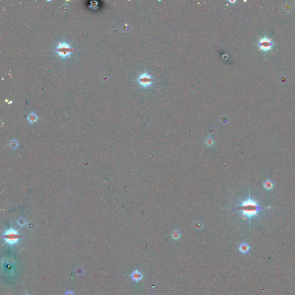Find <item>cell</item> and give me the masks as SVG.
I'll return each mask as SVG.
<instances>
[{"mask_svg":"<svg viewBox=\"0 0 295 295\" xmlns=\"http://www.w3.org/2000/svg\"><path fill=\"white\" fill-rule=\"evenodd\" d=\"M273 46V42L270 39L267 37L262 38L259 42V48L264 51L270 50Z\"/></svg>","mask_w":295,"mask_h":295,"instance_id":"5","label":"cell"},{"mask_svg":"<svg viewBox=\"0 0 295 295\" xmlns=\"http://www.w3.org/2000/svg\"><path fill=\"white\" fill-rule=\"evenodd\" d=\"M18 147V142L16 140H12L9 143V147L12 149H15Z\"/></svg>","mask_w":295,"mask_h":295,"instance_id":"12","label":"cell"},{"mask_svg":"<svg viewBox=\"0 0 295 295\" xmlns=\"http://www.w3.org/2000/svg\"><path fill=\"white\" fill-rule=\"evenodd\" d=\"M37 120H38V116L34 112L29 114L28 116H27V121L29 123L32 124L35 123Z\"/></svg>","mask_w":295,"mask_h":295,"instance_id":"8","label":"cell"},{"mask_svg":"<svg viewBox=\"0 0 295 295\" xmlns=\"http://www.w3.org/2000/svg\"><path fill=\"white\" fill-rule=\"evenodd\" d=\"M26 295H28V294H26Z\"/></svg>","mask_w":295,"mask_h":295,"instance_id":"18","label":"cell"},{"mask_svg":"<svg viewBox=\"0 0 295 295\" xmlns=\"http://www.w3.org/2000/svg\"><path fill=\"white\" fill-rule=\"evenodd\" d=\"M17 223H18V225H19L20 226L23 227V226H25V225L27 224V221L24 219H23V218H20V219H19L18 220V221H17Z\"/></svg>","mask_w":295,"mask_h":295,"instance_id":"13","label":"cell"},{"mask_svg":"<svg viewBox=\"0 0 295 295\" xmlns=\"http://www.w3.org/2000/svg\"><path fill=\"white\" fill-rule=\"evenodd\" d=\"M154 78L151 74L148 72H143L140 74L137 78V82L139 85L143 88H147L152 85Z\"/></svg>","mask_w":295,"mask_h":295,"instance_id":"4","label":"cell"},{"mask_svg":"<svg viewBox=\"0 0 295 295\" xmlns=\"http://www.w3.org/2000/svg\"><path fill=\"white\" fill-rule=\"evenodd\" d=\"M2 237L7 243L13 245L19 242L21 238V235L17 230L13 229H10L4 233Z\"/></svg>","mask_w":295,"mask_h":295,"instance_id":"3","label":"cell"},{"mask_svg":"<svg viewBox=\"0 0 295 295\" xmlns=\"http://www.w3.org/2000/svg\"><path fill=\"white\" fill-rule=\"evenodd\" d=\"M205 144L206 145V146L209 147H212L214 145V140L212 138V137H210V136H209V137H208L206 138L205 141Z\"/></svg>","mask_w":295,"mask_h":295,"instance_id":"10","label":"cell"},{"mask_svg":"<svg viewBox=\"0 0 295 295\" xmlns=\"http://www.w3.org/2000/svg\"><path fill=\"white\" fill-rule=\"evenodd\" d=\"M65 295H74V294L73 292H71L70 291H67L66 292Z\"/></svg>","mask_w":295,"mask_h":295,"instance_id":"16","label":"cell"},{"mask_svg":"<svg viewBox=\"0 0 295 295\" xmlns=\"http://www.w3.org/2000/svg\"><path fill=\"white\" fill-rule=\"evenodd\" d=\"M229 2H230V3H232V4H234V3H235V2H236V1H235V0H234V1H229Z\"/></svg>","mask_w":295,"mask_h":295,"instance_id":"17","label":"cell"},{"mask_svg":"<svg viewBox=\"0 0 295 295\" xmlns=\"http://www.w3.org/2000/svg\"><path fill=\"white\" fill-rule=\"evenodd\" d=\"M171 237L173 240H177L180 239V233L179 232V230H175L174 231L172 232L171 235Z\"/></svg>","mask_w":295,"mask_h":295,"instance_id":"11","label":"cell"},{"mask_svg":"<svg viewBox=\"0 0 295 295\" xmlns=\"http://www.w3.org/2000/svg\"><path fill=\"white\" fill-rule=\"evenodd\" d=\"M237 209L241 212L243 216L250 220L252 217L257 216L259 212L263 208L258 205L257 201L249 197L247 200L243 201Z\"/></svg>","mask_w":295,"mask_h":295,"instance_id":"1","label":"cell"},{"mask_svg":"<svg viewBox=\"0 0 295 295\" xmlns=\"http://www.w3.org/2000/svg\"><path fill=\"white\" fill-rule=\"evenodd\" d=\"M76 273L78 275H81L84 273L83 272V270L82 269H80V268H77V270H76Z\"/></svg>","mask_w":295,"mask_h":295,"instance_id":"15","label":"cell"},{"mask_svg":"<svg viewBox=\"0 0 295 295\" xmlns=\"http://www.w3.org/2000/svg\"><path fill=\"white\" fill-rule=\"evenodd\" d=\"M196 228L197 229H201L203 228V224L202 222L199 221L196 223Z\"/></svg>","mask_w":295,"mask_h":295,"instance_id":"14","label":"cell"},{"mask_svg":"<svg viewBox=\"0 0 295 295\" xmlns=\"http://www.w3.org/2000/svg\"><path fill=\"white\" fill-rule=\"evenodd\" d=\"M74 49L66 42H59L55 49V51L57 55L63 59L70 57Z\"/></svg>","mask_w":295,"mask_h":295,"instance_id":"2","label":"cell"},{"mask_svg":"<svg viewBox=\"0 0 295 295\" xmlns=\"http://www.w3.org/2000/svg\"><path fill=\"white\" fill-rule=\"evenodd\" d=\"M250 247L246 243H243L239 247V251L243 254H246L250 251Z\"/></svg>","mask_w":295,"mask_h":295,"instance_id":"7","label":"cell"},{"mask_svg":"<svg viewBox=\"0 0 295 295\" xmlns=\"http://www.w3.org/2000/svg\"><path fill=\"white\" fill-rule=\"evenodd\" d=\"M131 278L133 281L138 282L142 278V274L138 270H135L132 272L131 274Z\"/></svg>","mask_w":295,"mask_h":295,"instance_id":"6","label":"cell"},{"mask_svg":"<svg viewBox=\"0 0 295 295\" xmlns=\"http://www.w3.org/2000/svg\"><path fill=\"white\" fill-rule=\"evenodd\" d=\"M264 188L267 190H270L273 188L274 185L270 180H266L264 183Z\"/></svg>","mask_w":295,"mask_h":295,"instance_id":"9","label":"cell"}]
</instances>
